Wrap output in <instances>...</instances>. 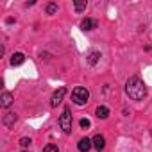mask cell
Listing matches in <instances>:
<instances>
[{
	"instance_id": "6da1fadb",
	"label": "cell",
	"mask_w": 152,
	"mask_h": 152,
	"mask_svg": "<svg viewBox=\"0 0 152 152\" xmlns=\"http://www.w3.org/2000/svg\"><path fill=\"white\" fill-rule=\"evenodd\" d=\"M125 93L132 99V100H141L147 95V86L140 77H131L125 83Z\"/></svg>"
},
{
	"instance_id": "7a4b0ae2",
	"label": "cell",
	"mask_w": 152,
	"mask_h": 152,
	"mask_svg": "<svg viewBox=\"0 0 152 152\" xmlns=\"http://www.w3.org/2000/svg\"><path fill=\"white\" fill-rule=\"evenodd\" d=\"M88 99H90V91L86 88H83V86H77L72 91V100L77 106H84L88 102Z\"/></svg>"
},
{
	"instance_id": "3957f363",
	"label": "cell",
	"mask_w": 152,
	"mask_h": 152,
	"mask_svg": "<svg viewBox=\"0 0 152 152\" xmlns=\"http://www.w3.org/2000/svg\"><path fill=\"white\" fill-rule=\"evenodd\" d=\"M59 125H61V129H63L64 134H70L72 132V115H70V109L68 107H64L63 115L59 116Z\"/></svg>"
},
{
	"instance_id": "277c9868",
	"label": "cell",
	"mask_w": 152,
	"mask_h": 152,
	"mask_svg": "<svg viewBox=\"0 0 152 152\" xmlns=\"http://www.w3.org/2000/svg\"><path fill=\"white\" fill-rule=\"evenodd\" d=\"M64 93H66V88H59L54 95H52V100H50V106L52 107H56L57 104H61V100H63V97H64Z\"/></svg>"
},
{
	"instance_id": "5b68a950",
	"label": "cell",
	"mask_w": 152,
	"mask_h": 152,
	"mask_svg": "<svg viewBox=\"0 0 152 152\" xmlns=\"http://www.w3.org/2000/svg\"><path fill=\"white\" fill-rule=\"evenodd\" d=\"M91 145H93V141H91V140H88V138H83V140H79V143H77V148H79L81 152H88V150L91 148Z\"/></svg>"
},
{
	"instance_id": "8992f818",
	"label": "cell",
	"mask_w": 152,
	"mask_h": 152,
	"mask_svg": "<svg viewBox=\"0 0 152 152\" xmlns=\"http://www.w3.org/2000/svg\"><path fill=\"white\" fill-rule=\"evenodd\" d=\"M97 25H99V22L93 20V18H86V20H83V23H81V27H83L84 31H91V29H95Z\"/></svg>"
},
{
	"instance_id": "52a82bcc",
	"label": "cell",
	"mask_w": 152,
	"mask_h": 152,
	"mask_svg": "<svg viewBox=\"0 0 152 152\" xmlns=\"http://www.w3.org/2000/svg\"><path fill=\"white\" fill-rule=\"evenodd\" d=\"M0 100H2V102H0V106H2V107H9V106L13 104V95H11L9 91H4Z\"/></svg>"
},
{
	"instance_id": "ba28073f",
	"label": "cell",
	"mask_w": 152,
	"mask_h": 152,
	"mask_svg": "<svg viewBox=\"0 0 152 152\" xmlns=\"http://www.w3.org/2000/svg\"><path fill=\"white\" fill-rule=\"evenodd\" d=\"M91 141H93V147H95L97 150H102V148L106 147V140H104V136H100V134H97Z\"/></svg>"
},
{
	"instance_id": "9c48e42d",
	"label": "cell",
	"mask_w": 152,
	"mask_h": 152,
	"mask_svg": "<svg viewBox=\"0 0 152 152\" xmlns=\"http://www.w3.org/2000/svg\"><path fill=\"white\" fill-rule=\"evenodd\" d=\"M25 61V56L22 54V52H16V54H13V57H11V64L13 66H18V64H22Z\"/></svg>"
},
{
	"instance_id": "30bf717a",
	"label": "cell",
	"mask_w": 152,
	"mask_h": 152,
	"mask_svg": "<svg viewBox=\"0 0 152 152\" xmlns=\"http://www.w3.org/2000/svg\"><path fill=\"white\" fill-rule=\"evenodd\" d=\"M97 116L102 118V120L107 118V116H109V109H107L106 106H99V107H97Z\"/></svg>"
},
{
	"instance_id": "8fae6325",
	"label": "cell",
	"mask_w": 152,
	"mask_h": 152,
	"mask_svg": "<svg viewBox=\"0 0 152 152\" xmlns=\"http://www.w3.org/2000/svg\"><path fill=\"white\" fill-rule=\"evenodd\" d=\"M15 122H16V115H15V113H7V115L4 116V124H6L7 127H11Z\"/></svg>"
},
{
	"instance_id": "7c38bea8",
	"label": "cell",
	"mask_w": 152,
	"mask_h": 152,
	"mask_svg": "<svg viewBox=\"0 0 152 152\" xmlns=\"http://www.w3.org/2000/svg\"><path fill=\"white\" fill-rule=\"evenodd\" d=\"M73 6H75V11H77V13H81V11L86 9V2H75Z\"/></svg>"
},
{
	"instance_id": "4fadbf2b",
	"label": "cell",
	"mask_w": 152,
	"mask_h": 152,
	"mask_svg": "<svg viewBox=\"0 0 152 152\" xmlns=\"http://www.w3.org/2000/svg\"><path fill=\"white\" fill-rule=\"evenodd\" d=\"M99 56H100V54L93 50V52L90 54V64H95V63H97V59H99Z\"/></svg>"
},
{
	"instance_id": "5bb4252c",
	"label": "cell",
	"mask_w": 152,
	"mask_h": 152,
	"mask_svg": "<svg viewBox=\"0 0 152 152\" xmlns=\"http://www.w3.org/2000/svg\"><path fill=\"white\" fill-rule=\"evenodd\" d=\"M43 152H59V150H57V147H56L54 143H48V145L45 147V150H43Z\"/></svg>"
},
{
	"instance_id": "9a60e30c",
	"label": "cell",
	"mask_w": 152,
	"mask_h": 152,
	"mask_svg": "<svg viewBox=\"0 0 152 152\" xmlns=\"http://www.w3.org/2000/svg\"><path fill=\"white\" fill-rule=\"evenodd\" d=\"M56 11H57V6H56V4H48V6H47V13H48V15H54Z\"/></svg>"
},
{
	"instance_id": "2e32d148",
	"label": "cell",
	"mask_w": 152,
	"mask_h": 152,
	"mask_svg": "<svg viewBox=\"0 0 152 152\" xmlns=\"http://www.w3.org/2000/svg\"><path fill=\"white\" fill-rule=\"evenodd\" d=\"M90 125H91V124H90L88 118H83V120H81V127H83V129H90Z\"/></svg>"
},
{
	"instance_id": "e0dca14e",
	"label": "cell",
	"mask_w": 152,
	"mask_h": 152,
	"mask_svg": "<svg viewBox=\"0 0 152 152\" xmlns=\"http://www.w3.org/2000/svg\"><path fill=\"white\" fill-rule=\"evenodd\" d=\"M31 143H32L31 138H22V140H20V145H22V147H29Z\"/></svg>"
}]
</instances>
